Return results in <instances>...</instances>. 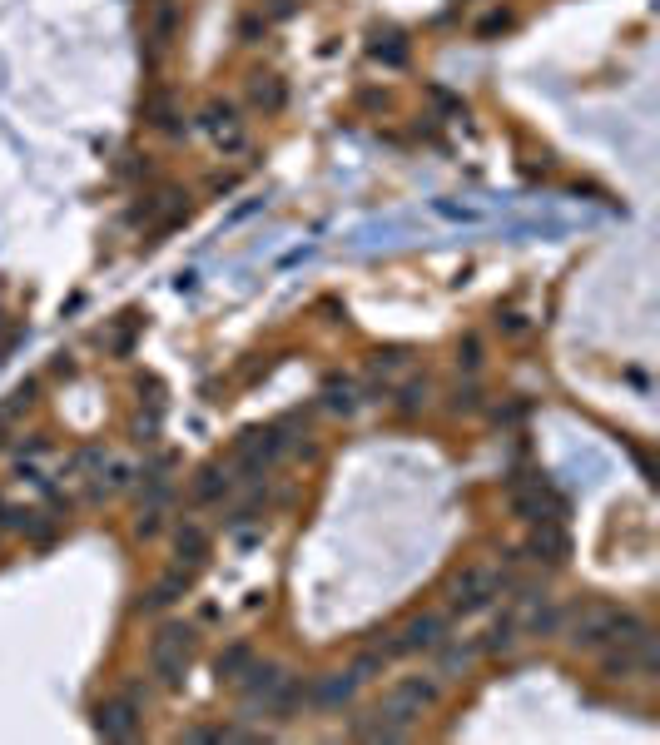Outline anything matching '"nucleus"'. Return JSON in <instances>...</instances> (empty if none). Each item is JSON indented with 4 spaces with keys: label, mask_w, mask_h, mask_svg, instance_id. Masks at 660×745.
<instances>
[{
    "label": "nucleus",
    "mask_w": 660,
    "mask_h": 745,
    "mask_svg": "<svg viewBox=\"0 0 660 745\" xmlns=\"http://www.w3.org/2000/svg\"><path fill=\"white\" fill-rule=\"evenodd\" d=\"M427 398H432V383H427V378H412V383L397 388V413H402V418H417V413L427 408Z\"/></svg>",
    "instance_id": "obj_21"
},
{
    "label": "nucleus",
    "mask_w": 660,
    "mask_h": 745,
    "mask_svg": "<svg viewBox=\"0 0 660 745\" xmlns=\"http://www.w3.org/2000/svg\"><path fill=\"white\" fill-rule=\"evenodd\" d=\"M189 582H194V572H189V567H174V572H164V577H159L149 592L134 601V611H164V606H174L179 596L189 592Z\"/></svg>",
    "instance_id": "obj_14"
},
{
    "label": "nucleus",
    "mask_w": 660,
    "mask_h": 745,
    "mask_svg": "<svg viewBox=\"0 0 660 745\" xmlns=\"http://www.w3.org/2000/svg\"><path fill=\"white\" fill-rule=\"evenodd\" d=\"M134 328H139V313H120V328H115V338H110V348H115V353H130Z\"/></svg>",
    "instance_id": "obj_30"
},
{
    "label": "nucleus",
    "mask_w": 660,
    "mask_h": 745,
    "mask_svg": "<svg viewBox=\"0 0 660 745\" xmlns=\"http://www.w3.org/2000/svg\"><path fill=\"white\" fill-rule=\"evenodd\" d=\"M457 363H462L467 373H477V368H482V338H477V333H467V338L457 343Z\"/></svg>",
    "instance_id": "obj_29"
},
{
    "label": "nucleus",
    "mask_w": 660,
    "mask_h": 745,
    "mask_svg": "<svg viewBox=\"0 0 660 745\" xmlns=\"http://www.w3.org/2000/svg\"><path fill=\"white\" fill-rule=\"evenodd\" d=\"M358 671L348 666V671H328V676H318V681H308V706H318V711H338V706H348L353 696H358Z\"/></svg>",
    "instance_id": "obj_11"
},
{
    "label": "nucleus",
    "mask_w": 660,
    "mask_h": 745,
    "mask_svg": "<svg viewBox=\"0 0 660 745\" xmlns=\"http://www.w3.org/2000/svg\"><path fill=\"white\" fill-rule=\"evenodd\" d=\"M512 512L522 522H561L566 517V497L546 482V477H512Z\"/></svg>",
    "instance_id": "obj_3"
},
{
    "label": "nucleus",
    "mask_w": 660,
    "mask_h": 745,
    "mask_svg": "<svg viewBox=\"0 0 660 745\" xmlns=\"http://www.w3.org/2000/svg\"><path fill=\"white\" fill-rule=\"evenodd\" d=\"M5 428H10V423H0V447H5Z\"/></svg>",
    "instance_id": "obj_35"
},
{
    "label": "nucleus",
    "mask_w": 660,
    "mask_h": 745,
    "mask_svg": "<svg viewBox=\"0 0 660 745\" xmlns=\"http://www.w3.org/2000/svg\"><path fill=\"white\" fill-rule=\"evenodd\" d=\"M502 587H507V577L497 567H467V572L452 577V596L447 601H452L457 616H472V611H487L502 596Z\"/></svg>",
    "instance_id": "obj_4"
},
{
    "label": "nucleus",
    "mask_w": 660,
    "mask_h": 745,
    "mask_svg": "<svg viewBox=\"0 0 660 745\" xmlns=\"http://www.w3.org/2000/svg\"><path fill=\"white\" fill-rule=\"evenodd\" d=\"M283 447H288L283 428H249V433L239 438V447H234V462H239V472L264 477L268 467L283 457Z\"/></svg>",
    "instance_id": "obj_7"
},
{
    "label": "nucleus",
    "mask_w": 660,
    "mask_h": 745,
    "mask_svg": "<svg viewBox=\"0 0 660 745\" xmlns=\"http://www.w3.org/2000/svg\"><path fill=\"white\" fill-rule=\"evenodd\" d=\"M194 646H199L194 626H184V621H164V626H159V636L149 641V671H154V676L174 691V686L184 681V666H189Z\"/></svg>",
    "instance_id": "obj_2"
},
{
    "label": "nucleus",
    "mask_w": 660,
    "mask_h": 745,
    "mask_svg": "<svg viewBox=\"0 0 660 745\" xmlns=\"http://www.w3.org/2000/svg\"><path fill=\"white\" fill-rule=\"evenodd\" d=\"M264 30H268L264 15H244V20H239V40H249V45H254V40H259Z\"/></svg>",
    "instance_id": "obj_32"
},
{
    "label": "nucleus",
    "mask_w": 660,
    "mask_h": 745,
    "mask_svg": "<svg viewBox=\"0 0 660 745\" xmlns=\"http://www.w3.org/2000/svg\"><path fill=\"white\" fill-rule=\"evenodd\" d=\"M174 30H179V5H174V0H154V5H149V30H144L149 45L164 50V45L174 40Z\"/></svg>",
    "instance_id": "obj_18"
},
{
    "label": "nucleus",
    "mask_w": 660,
    "mask_h": 745,
    "mask_svg": "<svg viewBox=\"0 0 660 745\" xmlns=\"http://www.w3.org/2000/svg\"><path fill=\"white\" fill-rule=\"evenodd\" d=\"M164 507H169V502H144L139 517H134V537H144V542L159 537V527H164Z\"/></svg>",
    "instance_id": "obj_25"
},
{
    "label": "nucleus",
    "mask_w": 660,
    "mask_h": 745,
    "mask_svg": "<svg viewBox=\"0 0 660 745\" xmlns=\"http://www.w3.org/2000/svg\"><path fill=\"white\" fill-rule=\"evenodd\" d=\"M502 30H512V10H487V15L477 20V40H492V35H502Z\"/></svg>",
    "instance_id": "obj_27"
},
{
    "label": "nucleus",
    "mask_w": 660,
    "mask_h": 745,
    "mask_svg": "<svg viewBox=\"0 0 660 745\" xmlns=\"http://www.w3.org/2000/svg\"><path fill=\"white\" fill-rule=\"evenodd\" d=\"M174 557H179V567H204V557H209V532L199 527V522H184L179 532H174Z\"/></svg>",
    "instance_id": "obj_16"
},
{
    "label": "nucleus",
    "mask_w": 660,
    "mask_h": 745,
    "mask_svg": "<svg viewBox=\"0 0 660 745\" xmlns=\"http://www.w3.org/2000/svg\"><path fill=\"white\" fill-rule=\"evenodd\" d=\"M477 408H482V393H477V388H457L452 413H477Z\"/></svg>",
    "instance_id": "obj_31"
},
{
    "label": "nucleus",
    "mask_w": 660,
    "mask_h": 745,
    "mask_svg": "<svg viewBox=\"0 0 660 745\" xmlns=\"http://www.w3.org/2000/svg\"><path fill=\"white\" fill-rule=\"evenodd\" d=\"M234 467H224V462H204L199 472H194V482H189V497L199 502V507H209V502H219V497H229L234 492Z\"/></svg>",
    "instance_id": "obj_12"
},
{
    "label": "nucleus",
    "mask_w": 660,
    "mask_h": 745,
    "mask_svg": "<svg viewBox=\"0 0 660 745\" xmlns=\"http://www.w3.org/2000/svg\"><path fill=\"white\" fill-rule=\"evenodd\" d=\"M139 462L125 457V452H105L100 462H95V472H90V497H120V492H130L134 482H139Z\"/></svg>",
    "instance_id": "obj_8"
},
{
    "label": "nucleus",
    "mask_w": 660,
    "mask_h": 745,
    "mask_svg": "<svg viewBox=\"0 0 660 745\" xmlns=\"http://www.w3.org/2000/svg\"><path fill=\"white\" fill-rule=\"evenodd\" d=\"M149 120H154L164 135H179V115H174V105H169V100H149Z\"/></svg>",
    "instance_id": "obj_28"
},
{
    "label": "nucleus",
    "mask_w": 660,
    "mask_h": 745,
    "mask_svg": "<svg viewBox=\"0 0 660 745\" xmlns=\"http://www.w3.org/2000/svg\"><path fill=\"white\" fill-rule=\"evenodd\" d=\"M323 408H328V413H343V418H348V413H358V408H363V383H358V378L333 373V378L323 383Z\"/></svg>",
    "instance_id": "obj_15"
},
{
    "label": "nucleus",
    "mask_w": 660,
    "mask_h": 745,
    "mask_svg": "<svg viewBox=\"0 0 660 745\" xmlns=\"http://www.w3.org/2000/svg\"><path fill=\"white\" fill-rule=\"evenodd\" d=\"M527 557L536 567H566L571 557V537L561 522H531V537H527Z\"/></svg>",
    "instance_id": "obj_10"
},
{
    "label": "nucleus",
    "mask_w": 660,
    "mask_h": 745,
    "mask_svg": "<svg viewBox=\"0 0 660 745\" xmlns=\"http://www.w3.org/2000/svg\"><path fill=\"white\" fill-rule=\"evenodd\" d=\"M427 100H432L442 115H452V120H467V105H462V95H452V90H442V85H427Z\"/></svg>",
    "instance_id": "obj_26"
},
{
    "label": "nucleus",
    "mask_w": 660,
    "mask_h": 745,
    "mask_svg": "<svg viewBox=\"0 0 660 745\" xmlns=\"http://www.w3.org/2000/svg\"><path fill=\"white\" fill-rule=\"evenodd\" d=\"M0 527H10V532H20L30 542H50L55 537V517L40 512V507H5L0 502Z\"/></svg>",
    "instance_id": "obj_13"
},
{
    "label": "nucleus",
    "mask_w": 660,
    "mask_h": 745,
    "mask_svg": "<svg viewBox=\"0 0 660 745\" xmlns=\"http://www.w3.org/2000/svg\"><path fill=\"white\" fill-rule=\"evenodd\" d=\"M199 130L209 135V145L219 149L224 159H234V154L249 149V130H244V120H239V110L229 100H209L199 110Z\"/></svg>",
    "instance_id": "obj_5"
},
{
    "label": "nucleus",
    "mask_w": 660,
    "mask_h": 745,
    "mask_svg": "<svg viewBox=\"0 0 660 745\" xmlns=\"http://www.w3.org/2000/svg\"><path fill=\"white\" fill-rule=\"evenodd\" d=\"M95 736L105 741H134L139 736V696H115L105 706H95Z\"/></svg>",
    "instance_id": "obj_9"
},
{
    "label": "nucleus",
    "mask_w": 660,
    "mask_h": 745,
    "mask_svg": "<svg viewBox=\"0 0 660 745\" xmlns=\"http://www.w3.org/2000/svg\"><path fill=\"white\" fill-rule=\"evenodd\" d=\"M651 626L636 611H621L611 601H581L561 616V636L576 651H611V646H636Z\"/></svg>",
    "instance_id": "obj_1"
},
{
    "label": "nucleus",
    "mask_w": 660,
    "mask_h": 745,
    "mask_svg": "<svg viewBox=\"0 0 660 745\" xmlns=\"http://www.w3.org/2000/svg\"><path fill=\"white\" fill-rule=\"evenodd\" d=\"M249 100H254V110H264V115H278L283 105H288V85L278 80V75H249Z\"/></svg>",
    "instance_id": "obj_17"
},
{
    "label": "nucleus",
    "mask_w": 660,
    "mask_h": 745,
    "mask_svg": "<svg viewBox=\"0 0 660 745\" xmlns=\"http://www.w3.org/2000/svg\"><path fill=\"white\" fill-rule=\"evenodd\" d=\"M283 15H293V0H268V15H264V20H283Z\"/></svg>",
    "instance_id": "obj_34"
},
{
    "label": "nucleus",
    "mask_w": 660,
    "mask_h": 745,
    "mask_svg": "<svg viewBox=\"0 0 660 745\" xmlns=\"http://www.w3.org/2000/svg\"><path fill=\"white\" fill-rule=\"evenodd\" d=\"M442 641H447V616L422 611V616H412V621L397 631L393 641H378V651H383V656H412V651H437Z\"/></svg>",
    "instance_id": "obj_6"
},
{
    "label": "nucleus",
    "mask_w": 660,
    "mask_h": 745,
    "mask_svg": "<svg viewBox=\"0 0 660 745\" xmlns=\"http://www.w3.org/2000/svg\"><path fill=\"white\" fill-rule=\"evenodd\" d=\"M368 55H373L378 65H388V70H402V65H407V40H402L397 30H373V35H368Z\"/></svg>",
    "instance_id": "obj_19"
},
{
    "label": "nucleus",
    "mask_w": 660,
    "mask_h": 745,
    "mask_svg": "<svg viewBox=\"0 0 660 745\" xmlns=\"http://www.w3.org/2000/svg\"><path fill=\"white\" fill-rule=\"evenodd\" d=\"M249 661H254V651H249L244 641H234V646H229V651H224V656L214 661V676H219V681H234V686H239V676H244V666H249Z\"/></svg>",
    "instance_id": "obj_22"
},
{
    "label": "nucleus",
    "mask_w": 660,
    "mask_h": 745,
    "mask_svg": "<svg viewBox=\"0 0 660 745\" xmlns=\"http://www.w3.org/2000/svg\"><path fill=\"white\" fill-rule=\"evenodd\" d=\"M437 651H442V666H437V676H462V671L477 661V646H472V641H462V646H447V641H442Z\"/></svg>",
    "instance_id": "obj_23"
},
{
    "label": "nucleus",
    "mask_w": 660,
    "mask_h": 745,
    "mask_svg": "<svg viewBox=\"0 0 660 745\" xmlns=\"http://www.w3.org/2000/svg\"><path fill=\"white\" fill-rule=\"evenodd\" d=\"M35 393H40V383H35V378H25V383H20V388L0 403V423H15L20 413H30V408H35Z\"/></svg>",
    "instance_id": "obj_24"
},
{
    "label": "nucleus",
    "mask_w": 660,
    "mask_h": 745,
    "mask_svg": "<svg viewBox=\"0 0 660 745\" xmlns=\"http://www.w3.org/2000/svg\"><path fill=\"white\" fill-rule=\"evenodd\" d=\"M497 328H507L512 338H522V333H527V318H522V313H497Z\"/></svg>",
    "instance_id": "obj_33"
},
{
    "label": "nucleus",
    "mask_w": 660,
    "mask_h": 745,
    "mask_svg": "<svg viewBox=\"0 0 660 745\" xmlns=\"http://www.w3.org/2000/svg\"><path fill=\"white\" fill-rule=\"evenodd\" d=\"M517 636H522V631H517V616H512V606H507V611H502V616L487 626V636L477 641V651H512V646H517Z\"/></svg>",
    "instance_id": "obj_20"
}]
</instances>
